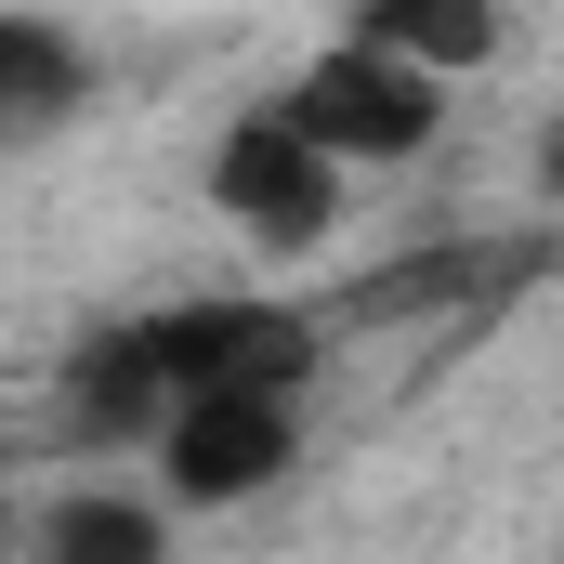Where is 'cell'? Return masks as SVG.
I'll use <instances>...</instances> for the list:
<instances>
[{"mask_svg": "<svg viewBox=\"0 0 564 564\" xmlns=\"http://www.w3.org/2000/svg\"><path fill=\"white\" fill-rule=\"evenodd\" d=\"M263 106H276L302 144H328L341 171H408V158L446 144V79L394 66V53H368V40H315Z\"/></svg>", "mask_w": 564, "mask_h": 564, "instance_id": "cell-3", "label": "cell"}, {"mask_svg": "<svg viewBox=\"0 0 564 564\" xmlns=\"http://www.w3.org/2000/svg\"><path fill=\"white\" fill-rule=\"evenodd\" d=\"M13 564H184V512L144 486V473H79L26 512Z\"/></svg>", "mask_w": 564, "mask_h": 564, "instance_id": "cell-6", "label": "cell"}, {"mask_svg": "<svg viewBox=\"0 0 564 564\" xmlns=\"http://www.w3.org/2000/svg\"><path fill=\"white\" fill-rule=\"evenodd\" d=\"M341 40H368V53H394V66H421V79H486L499 66V40H512V0H355L341 13Z\"/></svg>", "mask_w": 564, "mask_h": 564, "instance_id": "cell-7", "label": "cell"}, {"mask_svg": "<svg viewBox=\"0 0 564 564\" xmlns=\"http://www.w3.org/2000/svg\"><path fill=\"white\" fill-rule=\"evenodd\" d=\"M144 486L171 512H250L302 473V381H224V394H184L171 421L132 446Z\"/></svg>", "mask_w": 564, "mask_h": 564, "instance_id": "cell-2", "label": "cell"}, {"mask_svg": "<svg viewBox=\"0 0 564 564\" xmlns=\"http://www.w3.org/2000/svg\"><path fill=\"white\" fill-rule=\"evenodd\" d=\"M106 106V53L79 13H40V0H0V158L13 144H53Z\"/></svg>", "mask_w": 564, "mask_h": 564, "instance_id": "cell-5", "label": "cell"}, {"mask_svg": "<svg viewBox=\"0 0 564 564\" xmlns=\"http://www.w3.org/2000/svg\"><path fill=\"white\" fill-rule=\"evenodd\" d=\"M210 210H224L250 250L302 263V250H328V237H341V210H355V171H341L328 144H302L276 106H237V119L210 132Z\"/></svg>", "mask_w": 564, "mask_h": 564, "instance_id": "cell-4", "label": "cell"}, {"mask_svg": "<svg viewBox=\"0 0 564 564\" xmlns=\"http://www.w3.org/2000/svg\"><path fill=\"white\" fill-rule=\"evenodd\" d=\"M224 381H315V328L289 302H158V315H106L53 408L66 446H144L184 394H224Z\"/></svg>", "mask_w": 564, "mask_h": 564, "instance_id": "cell-1", "label": "cell"}]
</instances>
